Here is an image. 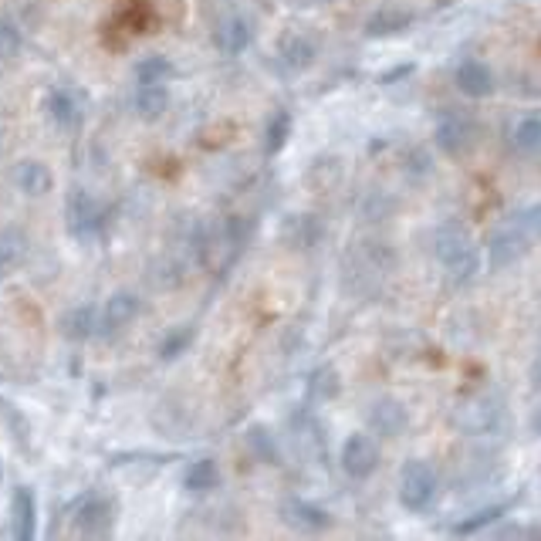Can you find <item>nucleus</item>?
<instances>
[{
  "mask_svg": "<svg viewBox=\"0 0 541 541\" xmlns=\"http://www.w3.org/2000/svg\"><path fill=\"white\" fill-rule=\"evenodd\" d=\"M11 535L17 541H31L38 535V498L31 487H17L11 498Z\"/></svg>",
  "mask_w": 541,
  "mask_h": 541,
  "instance_id": "nucleus-12",
  "label": "nucleus"
},
{
  "mask_svg": "<svg viewBox=\"0 0 541 541\" xmlns=\"http://www.w3.org/2000/svg\"><path fill=\"white\" fill-rule=\"evenodd\" d=\"M504 504H491V508H481L474 514H467L464 521H457L454 525V535H477V531H484L487 525H494L498 518H504Z\"/></svg>",
  "mask_w": 541,
  "mask_h": 541,
  "instance_id": "nucleus-28",
  "label": "nucleus"
},
{
  "mask_svg": "<svg viewBox=\"0 0 541 541\" xmlns=\"http://www.w3.org/2000/svg\"><path fill=\"white\" fill-rule=\"evenodd\" d=\"M291 112L288 109H278L268 119V126H264V153L268 156H278L281 149L288 146V139H291Z\"/></svg>",
  "mask_w": 541,
  "mask_h": 541,
  "instance_id": "nucleus-25",
  "label": "nucleus"
},
{
  "mask_svg": "<svg viewBox=\"0 0 541 541\" xmlns=\"http://www.w3.org/2000/svg\"><path fill=\"white\" fill-rule=\"evenodd\" d=\"M139 312H143V298L136 291H115L102 308V328L105 332H119L129 322H136Z\"/></svg>",
  "mask_w": 541,
  "mask_h": 541,
  "instance_id": "nucleus-15",
  "label": "nucleus"
},
{
  "mask_svg": "<svg viewBox=\"0 0 541 541\" xmlns=\"http://www.w3.org/2000/svg\"><path fill=\"white\" fill-rule=\"evenodd\" d=\"M430 156L423 153V149H410V159H406V173L413 176H430Z\"/></svg>",
  "mask_w": 541,
  "mask_h": 541,
  "instance_id": "nucleus-34",
  "label": "nucleus"
},
{
  "mask_svg": "<svg viewBox=\"0 0 541 541\" xmlns=\"http://www.w3.org/2000/svg\"><path fill=\"white\" fill-rule=\"evenodd\" d=\"M416 14L410 7L403 4H379L376 11H369L366 24H362V31L369 34V38H396V34H406L413 28Z\"/></svg>",
  "mask_w": 541,
  "mask_h": 541,
  "instance_id": "nucleus-8",
  "label": "nucleus"
},
{
  "mask_svg": "<svg viewBox=\"0 0 541 541\" xmlns=\"http://www.w3.org/2000/svg\"><path fill=\"white\" fill-rule=\"evenodd\" d=\"M295 7H315V4H322V0H291Z\"/></svg>",
  "mask_w": 541,
  "mask_h": 541,
  "instance_id": "nucleus-38",
  "label": "nucleus"
},
{
  "mask_svg": "<svg viewBox=\"0 0 541 541\" xmlns=\"http://www.w3.org/2000/svg\"><path fill=\"white\" fill-rule=\"evenodd\" d=\"M528 230L521 220H508V224H501L498 230L491 234V241H487V254H491V268H511L514 261H521V257L528 254Z\"/></svg>",
  "mask_w": 541,
  "mask_h": 541,
  "instance_id": "nucleus-7",
  "label": "nucleus"
},
{
  "mask_svg": "<svg viewBox=\"0 0 541 541\" xmlns=\"http://www.w3.org/2000/svg\"><path fill=\"white\" fill-rule=\"evenodd\" d=\"M454 427L474 440L498 437L504 430V403L498 396H470L454 410Z\"/></svg>",
  "mask_w": 541,
  "mask_h": 541,
  "instance_id": "nucleus-3",
  "label": "nucleus"
},
{
  "mask_svg": "<svg viewBox=\"0 0 541 541\" xmlns=\"http://www.w3.org/2000/svg\"><path fill=\"white\" fill-rule=\"evenodd\" d=\"M281 514H285V521L291 528L298 531H325L332 528V514L325 508H318L312 501H301V498H291L281 504Z\"/></svg>",
  "mask_w": 541,
  "mask_h": 541,
  "instance_id": "nucleus-18",
  "label": "nucleus"
},
{
  "mask_svg": "<svg viewBox=\"0 0 541 541\" xmlns=\"http://www.w3.org/2000/svg\"><path fill=\"white\" fill-rule=\"evenodd\" d=\"M339 372H335L332 366H322V369H315L312 376H308V396L315 399V403H325V399H335L339 396Z\"/></svg>",
  "mask_w": 541,
  "mask_h": 541,
  "instance_id": "nucleus-27",
  "label": "nucleus"
},
{
  "mask_svg": "<svg viewBox=\"0 0 541 541\" xmlns=\"http://www.w3.org/2000/svg\"><path fill=\"white\" fill-rule=\"evenodd\" d=\"M433 257H437L450 285L457 288L470 285L481 271V247L460 224H443L433 234Z\"/></svg>",
  "mask_w": 541,
  "mask_h": 541,
  "instance_id": "nucleus-1",
  "label": "nucleus"
},
{
  "mask_svg": "<svg viewBox=\"0 0 541 541\" xmlns=\"http://www.w3.org/2000/svg\"><path fill=\"white\" fill-rule=\"evenodd\" d=\"M21 48H24V38H21V31H17V24L7 21V17H0V61L17 58Z\"/></svg>",
  "mask_w": 541,
  "mask_h": 541,
  "instance_id": "nucleus-31",
  "label": "nucleus"
},
{
  "mask_svg": "<svg viewBox=\"0 0 541 541\" xmlns=\"http://www.w3.org/2000/svg\"><path fill=\"white\" fill-rule=\"evenodd\" d=\"M379 203H386L383 193H379V190H369L366 197H362V203H359V214L366 217V220H383L386 210H379Z\"/></svg>",
  "mask_w": 541,
  "mask_h": 541,
  "instance_id": "nucleus-33",
  "label": "nucleus"
},
{
  "mask_svg": "<svg viewBox=\"0 0 541 541\" xmlns=\"http://www.w3.org/2000/svg\"><path fill=\"white\" fill-rule=\"evenodd\" d=\"M247 447H251L254 457H261L264 464H274V460H278V443H274L268 427H251V430H247Z\"/></svg>",
  "mask_w": 541,
  "mask_h": 541,
  "instance_id": "nucleus-30",
  "label": "nucleus"
},
{
  "mask_svg": "<svg viewBox=\"0 0 541 541\" xmlns=\"http://www.w3.org/2000/svg\"><path fill=\"white\" fill-rule=\"evenodd\" d=\"M433 139H437V146L447 156H464L477 146V122L470 119L467 112L450 109L443 112L437 126H433Z\"/></svg>",
  "mask_w": 541,
  "mask_h": 541,
  "instance_id": "nucleus-4",
  "label": "nucleus"
},
{
  "mask_svg": "<svg viewBox=\"0 0 541 541\" xmlns=\"http://www.w3.org/2000/svg\"><path fill=\"white\" fill-rule=\"evenodd\" d=\"M170 109V92L163 82H139L136 88V115L143 122H159Z\"/></svg>",
  "mask_w": 541,
  "mask_h": 541,
  "instance_id": "nucleus-20",
  "label": "nucleus"
},
{
  "mask_svg": "<svg viewBox=\"0 0 541 541\" xmlns=\"http://www.w3.org/2000/svg\"><path fill=\"white\" fill-rule=\"evenodd\" d=\"M14 183L17 190L28 193V197H44V193H51V186H55V176H51L48 163H41V159H24L14 170Z\"/></svg>",
  "mask_w": 541,
  "mask_h": 541,
  "instance_id": "nucleus-19",
  "label": "nucleus"
},
{
  "mask_svg": "<svg viewBox=\"0 0 541 541\" xmlns=\"http://www.w3.org/2000/svg\"><path fill=\"white\" fill-rule=\"evenodd\" d=\"M0 484H4V464H0Z\"/></svg>",
  "mask_w": 541,
  "mask_h": 541,
  "instance_id": "nucleus-39",
  "label": "nucleus"
},
{
  "mask_svg": "<svg viewBox=\"0 0 541 541\" xmlns=\"http://www.w3.org/2000/svg\"><path fill=\"white\" fill-rule=\"evenodd\" d=\"M413 72V65H403V68H396V72H386L383 75V85H389V82H399V78H406Z\"/></svg>",
  "mask_w": 541,
  "mask_h": 541,
  "instance_id": "nucleus-37",
  "label": "nucleus"
},
{
  "mask_svg": "<svg viewBox=\"0 0 541 541\" xmlns=\"http://www.w3.org/2000/svg\"><path fill=\"white\" fill-rule=\"evenodd\" d=\"M251 41H254V28H251V21L241 14L224 17L214 31V44L224 51V55H244V51L251 48Z\"/></svg>",
  "mask_w": 541,
  "mask_h": 541,
  "instance_id": "nucleus-14",
  "label": "nucleus"
},
{
  "mask_svg": "<svg viewBox=\"0 0 541 541\" xmlns=\"http://www.w3.org/2000/svg\"><path fill=\"white\" fill-rule=\"evenodd\" d=\"M193 339H197V328H193V325H176V328H170V332H166V339L159 342V359H163V362H176L180 356H186V352H190Z\"/></svg>",
  "mask_w": 541,
  "mask_h": 541,
  "instance_id": "nucleus-26",
  "label": "nucleus"
},
{
  "mask_svg": "<svg viewBox=\"0 0 541 541\" xmlns=\"http://www.w3.org/2000/svg\"><path fill=\"white\" fill-rule=\"evenodd\" d=\"M220 481H224V474H220V467H217L214 457L193 460V464L186 467V474H183V487H186L190 494H210V491H217Z\"/></svg>",
  "mask_w": 541,
  "mask_h": 541,
  "instance_id": "nucleus-23",
  "label": "nucleus"
},
{
  "mask_svg": "<svg viewBox=\"0 0 541 541\" xmlns=\"http://www.w3.org/2000/svg\"><path fill=\"white\" fill-rule=\"evenodd\" d=\"M521 224H525L528 237H538V241H541V203H538V207H531V210H528Z\"/></svg>",
  "mask_w": 541,
  "mask_h": 541,
  "instance_id": "nucleus-35",
  "label": "nucleus"
},
{
  "mask_svg": "<svg viewBox=\"0 0 541 541\" xmlns=\"http://www.w3.org/2000/svg\"><path fill=\"white\" fill-rule=\"evenodd\" d=\"M508 143L514 153H521V156L541 153V115L528 112V115H521V119H514V126L508 132Z\"/></svg>",
  "mask_w": 541,
  "mask_h": 541,
  "instance_id": "nucleus-21",
  "label": "nucleus"
},
{
  "mask_svg": "<svg viewBox=\"0 0 541 541\" xmlns=\"http://www.w3.org/2000/svg\"><path fill=\"white\" fill-rule=\"evenodd\" d=\"M454 85L460 95H467V99H487V95H494V88H498L491 65H487V61H477V58L460 61L454 72Z\"/></svg>",
  "mask_w": 541,
  "mask_h": 541,
  "instance_id": "nucleus-11",
  "label": "nucleus"
},
{
  "mask_svg": "<svg viewBox=\"0 0 541 541\" xmlns=\"http://www.w3.org/2000/svg\"><path fill=\"white\" fill-rule=\"evenodd\" d=\"M531 389L541 396V352L535 356V362H531Z\"/></svg>",
  "mask_w": 541,
  "mask_h": 541,
  "instance_id": "nucleus-36",
  "label": "nucleus"
},
{
  "mask_svg": "<svg viewBox=\"0 0 541 541\" xmlns=\"http://www.w3.org/2000/svg\"><path fill=\"white\" fill-rule=\"evenodd\" d=\"M278 58H281V65H285L288 72H308V68L315 65V58H318V48H315V41L308 38V34L291 31L278 44Z\"/></svg>",
  "mask_w": 541,
  "mask_h": 541,
  "instance_id": "nucleus-16",
  "label": "nucleus"
},
{
  "mask_svg": "<svg viewBox=\"0 0 541 541\" xmlns=\"http://www.w3.org/2000/svg\"><path fill=\"white\" fill-rule=\"evenodd\" d=\"M399 504H403L406 511L413 514H423L433 508V501H437L440 494V474L437 467L430 464V460H406L403 467H399Z\"/></svg>",
  "mask_w": 541,
  "mask_h": 541,
  "instance_id": "nucleus-2",
  "label": "nucleus"
},
{
  "mask_svg": "<svg viewBox=\"0 0 541 541\" xmlns=\"http://www.w3.org/2000/svg\"><path fill=\"white\" fill-rule=\"evenodd\" d=\"M0 278H4V264H0Z\"/></svg>",
  "mask_w": 541,
  "mask_h": 541,
  "instance_id": "nucleus-40",
  "label": "nucleus"
},
{
  "mask_svg": "<svg viewBox=\"0 0 541 541\" xmlns=\"http://www.w3.org/2000/svg\"><path fill=\"white\" fill-rule=\"evenodd\" d=\"M95 328H102V315L92 305H78L61 315V335L72 342H88L95 335Z\"/></svg>",
  "mask_w": 541,
  "mask_h": 541,
  "instance_id": "nucleus-22",
  "label": "nucleus"
},
{
  "mask_svg": "<svg viewBox=\"0 0 541 541\" xmlns=\"http://www.w3.org/2000/svg\"><path fill=\"white\" fill-rule=\"evenodd\" d=\"M339 464L352 481H366L379 467V443L369 433H349L339 450Z\"/></svg>",
  "mask_w": 541,
  "mask_h": 541,
  "instance_id": "nucleus-6",
  "label": "nucleus"
},
{
  "mask_svg": "<svg viewBox=\"0 0 541 541\" xmlns=\"http://www.w3.org/2000/svg\"><path fill=\"white\" fill-rule=\"evenodd\" d=\"M115 528V504L109 498H88L75 514V531L82 538H109Z\"/></svg>",
  "mask_w": 541,
  "mask_h": 541,
  "instance_id": "nucleus-10",
  "label": "nucleus"
},
{
  "mask_svg": "<svg viewBox=\"0 0 541 541\" xmlns=\"http://www.w3.org/2000/svg\"><path fill=\"white\" fill-rule=\"evenodd\" d=\"M44 112H48L51 126L72 132L78 122H82V99H78L72 88H55V92H48V99H44Z\"/></svg>",
  "mask_w": 541,
  "mask_h": 541,
  "instance_id": "nucleus-13",
  "label": "nucleus"
},
{
  "mask_svg": "<svg viewBox=\"0 0 541 541\" xmlns=\"http://www.w3.org/2000/svg\"><path fill=\"white\" fill-rule=\"evenodd\" d=\"M21 254H24V237L17 230H0V264L11 268Z\"/></svg>",
  "mask_w": 541,
  "mask_h": 541,
  "instance_id": "nucleus-32",
  "label": "nucleus"
},
{
  "mask_svg": "<svg viewBox=\"0 0 541 541\" xmlns=\"http://www.w3.org/2000/svg\"><path fill=\"white\" fill-rule=\"evenodd\" d=\"M65 217H68V230H72L78 241H92V237H99L105 227L102 203L95 200L92 193H85L82 186H75V190L68 193Z\"/></svg>",
  "mask_w": 541,
  "mask_h": 541,
  "instance_id": "nucleus-5",
  "label": "nucleus"
},
{
  "mask_svg": "<svg viewBox=\"0 0 541 541\" xmlns=\"http://www.w3.org/2000/svg\"><path fill=\"white\" fill-rule=\"evenodd\" d=\"M136 78H139V82H170V78H173L170 58H163V55L143 58V61L136 65Z\"/></svg>",
  "mask_w": 541,
  "mask_h": 541,
  "instance_id": "nucleus-29",
  "label": "nucleus"
},
{
  "mask_svg": "<svg viewBox=\"0 0 541 541\" xmlns=\"http://www.w3.org/2000/svg\"><path fill=\"white\" fill-rule=\"evenodd\" d=\"M406 427H410V413H406V406L399 403V399L383 396L369 406V430L376 433V437H386V440L403 437Z\"/></svg>",
  "mask_w": 541,
  "mask_h": 541,
  "instance_id": "nucleus-9",
  "label": "nucleus"
},
{
  "mask_svg": "<svg viewBox=\"0 0 541 541\" xmlns=\"http://www.w3.org/2000/svg\"><path fill=\"white\" fill-rule=\"evenodd\" d=\"M0 423H4L7 437H11L17 447L28 450V440H31V423L28 416H24L21 410H17V403H11V399L0 396Z\"/></svg>",
  "mask_w": 541,
  "mask_h": 541,
  "instance_id": "nucleus-24",
  "label": "nucleus"
},
{
  "mask_svg": "<svg viewBox=\"0 0 541 541\" xmlns=\"http://www.w3.org/2000/svg\"><path fill=\"white\" fill-rule=\"evenodd\" d=\"M322 220L315 214H291L285 217V224H281V237H285L288 247H295V251H308V247H315L322 241Z\"/></svg>",
  "mask_w": 541,
  "mask_h": 541,
  "instance_id": "nucleus-17",
  "label": "nucleus"
}]
</instances>
